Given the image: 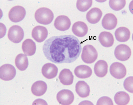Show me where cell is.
<instances>
[{
    "mask_svg": "<svg viewBox=\"0 0 133 105\" xmlns=\"http://www.w3.org/2000/svg\"><path fill=\"white\" fill-rule=\"evenodd\" d=\"M35 18L38 23L44 25L50 24L53 20L54 15L52 11L46 8H41L37 10Z\"/></svg>",
    "mask_w": 133,
    "mask_h": 105,
    "instance_id": "2",
    "label": "cell"
},
{
    "mask_svg": "<svg viewBox=\"0 0 133 105\" xmlns=\"http://www.w3.org/2000/svg\"><path fill=\"white\" fill-rule=\"evenodd\" d=\"M102 16L101 10L97 8H94L87 12L86 16L87 21L91 24H96L100 20Z\"/></svg>",
    "mask_w": 133,
    "mask_h": 105,
    "instance_id": "14",
    "label": "cell"
},
{
    "mask_svg": "<svg viewBox=\"0 0 133 105\" xmlns=\"http://www.w3.org/2000/svg\"><path fill=\"white\" fill-rule=\"evenodd\" d=\"M15 62L17 68L21 71H24L28 68L29 65L28 59L26 55L23 54H18L16 58Z\"/></svg>",
    "mask_w": 133,
    "mask_h": 105,
    "instance_id": "24",
    "label": "cell"
},
{
    "mask_svg": "<svg viewBox=\"0 0 133 105\" xmlns=\"http://www.w3.org/2000/svg\"><path fill=\"white\" fill-rule=\"evenodd\" d=\"M74 73L78 78L84 79L90 77L92 75V71L89 66L82 65L77 66L75 69Z\"/></svg>",
    "mask_w": 133,
    "mask_h": 105,
    "instance_id": "15",
    "label": "cell"
},
{
    "mask_svg": "<svg viewBox=\"0 0 133 105\" xmlns=\"http://www.w3.org/2000/svg\"><path fill=\"white\" fill-rule=\"evenodd\" d=\"M16 71L15 67L10 64H5L0 68V78L2 80L8 81L15 77Z\"/></svg>",
    "mask_w": 133,
    "mask_h": 105,
    "instance_id": "7",
    "label": "cell"
},
{
    "mask_svg": "<svg viewBox=\"0 0 133 105\" xmlns=\"http://www.w3.org/2000/svg\"><path fill=\"white\" fill-rule=\"evenodd\" d=\"M88 27L86 24L82 22L74 23L73 25L72 31L74 34L78 37L85 36L88 32Z\"/></svg>",
    "mask_w": 133,
    "mask_h": 105,
    "instance_id": "17",
    "label": "cell"
},
{
    "mask_svg": "<svg viewBox=\"0 0 133 105\" xmlns=\"http://www.w3.org/2000/svg\"><path fill=\"white\" fill-rule=\"evenodd\" d=\"M59 78L61 82L63 85L69 86L73 83L74 76L70 69H64L61 71Z\"/></svg>",
    "mask_w": 133,
    "mask_h": 105,
    "instance_id": "19",
    "label": "cell"
},
{
    "mask_svg": "<svg viewBox=\"0 0 133 105\" xmlns=\"http://www.w3.org/2000/svg\"><path fill=\"white\" fill-rule=\"evenodd\" d=\"M58 68L55 65L50 63L45 64L42 69V73L43 76L48 79L55 78L57 74Z\"/></svg>",
    "mask_w": 133,
    "mask_h": 105,
    "instance_id": "13",
    "label": "cell"
},
{
    "mask_svg": "<svg viewBox=\"0 0 133 105\" xmlns=\"http://www.w3.org/2000/svg\"><path fill=\"white\" fill-rule=\"evenodd\" d=\"M24 33L22 28L18 25H14L11 27L8 31V38L15 44L19 43L24 38Z\"/></svg>",
    "mask_w": 133,
    "mask_h": 105,
    "instance_id": "4",
    "label": "cell"
},
{
    "mask_svg": "<svg viewBox=\"0 0 133 105\" xmlns=\"http://www.w3.org/2000/svg\"><path fill=\"white\" fill-rule=\"evenodd\" d=\"M92 1H77L76 3V7L78 10L82 12H84L88 10L92 6Z\"/></svg>",
    "mask_w": 133,
    "mask_h": 105,
    "instance_id": "26",
    "label": "cell"
},
{
    "mask_svg": "<svg viewBox=\"0 0 133 105\" xmlns=\"http://www.w3.org/2000/svg\"><path fill=\"white\" fill-rule=\"evenodd\" d=\"M123 86L125 89L130 93L133 92V77L130 76L127 78L124 82Z\"/></svg>",
    "mask_w": 133,
    "mask_h": 105,
    "instance_id": "28",
    "label": "cell"
},
{
    "mask_svg": "<svg viewBox=\"0 0 133 105\" xmlns=\"http://www.w3.org/2000/svg\"><path fill=\"white\" fill-rule=\"evenodd\" d=\"M97 105H113L114 103L111 99L107 96H103L98 100Z\"/></svg>",
    "mask_w": 133,
    "mask_h": 105,
    "instance_id": "29",
    "label": "cell"
},
{
    "mask_svg": "<svg viewBox=\"0 0 133 105\" xmlns=\"http://www.w3.org/2000/svg\"><path fill=\"white\" fill-rule=\"evenodd\" d=\"M126 1L125 0H110L109 2V5L111 9L115 11L122 10L125 6Z\"/></svg>",
    "mask_w": 133,
    "mask_h": 105,
    "instance_id": "27",
    "label": "cell"
},
{
    "mask_svg": "<svg viewBox=\"0 0 133 105\" xmlns=\"http://www.w3.org/2000/svg\"><path fill=\"white\" fill-rule=\"evenodd\" d=\"M108 71V65L107 62L104 60H99L95 65L94 73L98 77H104L107 75Z\"/></svg>",
    "mask_w": 133,
    "mask_h": 105,
    "instance_id": "20",
    "label": "cell"
},
{
    "mask_svg": "<svg viewBox=\"0 0 133 105\" xmlns=\"http://www.w3.org/2000/svg\"><path fill=\"white\" fill-rule=\"evenodd\" d=\"M110 71L112 76L117 79L124 78L127 72L125 66L121 63L118 62H114L111 65Z\"/></svg>",
    "mask_w": 133,
    "mask_h": 105,
    "instance_id": "8",
    "label": "cell"
},
{
    "mask_svg": "<svg viewBox=\"0 0 133 105\" xmlns=\"http://www.w3.org/2000/svg\"><path fill=\"white\" fill-rule=\"evenodd\" d=\"M48 35V31L45 27L39 26L35 27L32 32V36L37 42L42 43L47 38Z\"/></svg>",
    "mask_w": 133,
    "mask_h": 105,
    "instance_id": "10",
    "label": "cell"
},
{
    "mask_svg": "<svg viewBox=\"0 0 133 105\" xmlns=\"http://www.w3.org/2000/svg\"><path fill=\"white\" fill-rule=\"evenodd\" d=\"M54 25L57 30L64 31L68 30L71 25V22L68 17L61 15L56 18Z\"/></svg>",
    "mask_w": 133,
    "mask_h": 105,
    "instance_id": "11",
    "label": "cell"
},
{
    "mask_svg": "<svg viewBox=\"0 0 133 105\" xmlns=\"http://www.w3.org/2000/svg\"><path fill=\"white\" fill-rule=\"evenodd\" d=\"M26 15L25 8L22 6H17L11 8L8 14V17L12 22L16 23L22 21Z\"/></svg>",
    "mask_w": 133,
    "mask_h": 105,
    "instance_id": "6",
    "label": "cell"
},
{
    "mask_svg": "<svg viewBox=\"0 0 133 105\" xmlns=\"http://www.w3.org/2000/svg\"><path fill=\"white\" fill-rule=\"evenodd\" d=\"M130 32L128 29L124 27H120L116 29L115 34L116 39L118 41L124 43L130 39Z\"/></svg>",
    "mask_w": 133,
    "mask_h": 105,
    "instance_id": "22",
    "label": "cell"
},
{
    "mask_svg": "<svg viewBox=\"0 0 133 105\" xmlns=\"http://www.w3.org/2000/svg\"><path fill=\"white\" fill-rule=\"evenodd\" d=\"M82 49L79 40L72 35L52 37L45 41L43 48L47 59L56 64L73 62L79 56Z\"/></svg>",
    "mask_w": 133,
    "mask_h": 105,
    "instance_id": "1",
    "label": "cell"
},
{
    "mask_svg": "<svg viewBox=\"0 0 133 105\" xmlns=\"http://www.w3.org/2000/svg\"><path fill=\"white\" fill-rule=\"evenodd\" d=\"M114 99L116 103L118 105H126L129 102V95L126 92L119 91L117 92L114 96Z\"/></svg>",
    "mask_w": 133,
    "mask_h": 105,
    "instance_id": "25",
    "label": "cell"
},
{
    "mask_svg": "<svg viewBox=\"0 0 133 105\" xmlns=\"http://www.w3.org/2000/svg\"><path fill=\"white\" fill-rule=\"evenodd\" d=\"M131 50L128 46L125 44H120L115 49L114 54L116 58L121 61L128 60L131 55Z\"/></svg>",
    "mask_w": 133,
    "mask_h": 105,
    "instance_id": "5",
    "label": "cell"
},
{
    "mask_svg": "<svg viewBox=\"0 0 133 105\" xmlns=\"http://www.w3.org/2000/svg\"><path fill=\"white\" fill-rule=\"evenodd\" d=\"M76 91L77 93L80 97L86 98L90 95V87L85 81H79L76 84Z\"/></svg>",
    "mask_w": 133,
    "mask_h": 105,
    "instance_id": "18",
    "label": "cell"
},
{
    "mask_svg": "<svg viewBox=\"0 0 133 105\" xmlns=\"http://www.w3.org/2000/svg\"><path fill=\"white\" fill-rule=\"evenodd\" d=\"M47 87V84L44 81H37L33 84L31 88V92L36 96H41L46 92Z\"/></svg>",
    "mask_w": 133,
    "mask_h": 105,
    "instance_id": "16",
    "label": "cell"
},
{
    "mask_svg": "<svg viewBox=\"0 0 133 105\" xmlns=\"http://www.w3.org/2000/svg\"><path fill=\"white\" fill-rule=\"evenodd\" d=\"M98 39L100 43L104 47H110L114 44V37L109 32L104 31L101 33L99 36Z\"/></svg>",
    "mask_w": 133,
    "mask_h": 105,
    "instance_id": "21",
    "label": "cell"
},
{
    "mask_svg": "<svg viewBox=\"0 0 133 105\" xmlns=\"http://www.w3.org/2000/svg\"><path fill=\"white\" fill-rule=\"evenodd\" d=\"M22 48L24 54L27 56H32L36 53V44L31 39H27L25 40L22 44Z\"/></svg>",
    "mask_w": 133,
    "mask_h": 105,
    "instance_id": "23",
    "label": "cell"
},
{
    "mask_svg": "<svg viewBox=\"0 0 133 105\" xmlns=\"http://www.w3.org/2000/svg\"><path fill=\"white\" fill-rule=\"evenodd\" d=\"M118 20L115 16L113 14H106L102 20L103 27L107 30H112L117 26Z\"/></svg>",
    "mask_w": 133,
    "mask_h": 105,
    "instance_id": "12",
    "label": "cell"
},
{
    "mask_svg": "<svg viewBox=\"0 0 133 105\" xmlns=\"http://www.w3.org/2000/svg\"><path fill=\"white\" fill-rule=\"evenodd\" d=\"M56 98L60 104L68 105L71 104L73 102L74 96L71 91L68 89H63L58 92Z\"/></svg>",
    "mask_w": 133,
    "mask_h": 105,
    "instance_id": "9",
    "label": "cell"
},
{
    "mask_svg": "<svg viewBox=\"0 0 133 105\" xmlns=\"http://www.w3.org/2000/svg\"><path fill=\"white\" fill-rule=\"evenodd\" d=\"M32 104L48 105V104L44 100L41 99H39L35 100L34 102H33Z\"/></svg>",
    "mask_w": 133,
    "mask_h": 105,
    "instance_id": "30",
    "label": "cell"
},
{
    "mask_svg": "<svg viewBox=\"0 0 133 105\" xmlns=\"http://www.w3.org/2000/svg\"><path fill=\"white\" fill-rule=\"evenodd\" d=\"M98 57L97 50L93 46L88 45L83 47L81 57L82 60L86 64H92L97 60Z\"/></svg>",
    "mask_w": 133,
    "mask_h": 105,
    "instance_id": "3",
    "label": "cell"
}]
</instances>
